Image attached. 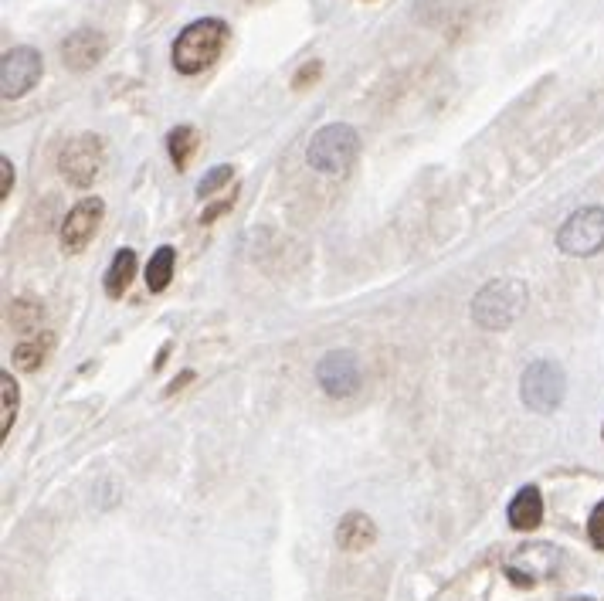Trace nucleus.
Masks as SVG:
<instances>
[{
	"mask_svg": "<svg viewBox=\"0 0 604 601\" xmlns=\"http://www.w3.org/2000/svg\"><path fill=\"white\" fill-rule=\"evenodd\" d=\"M228 38H231L228 21H221V17H197V21H191L177 34L174 48H170L174 68L180 75H201L204 68H211L221 58Z\"/></svg>",
	"mask_w": 604,
	"mask_h": 601,
	"instance_id": "nucleus-1",
	"label": "nucleus"
},
{
	"mask_svg": "<svg viewBox=\"0 0 604 601\" xmlns=\"http://www.w3.org/2000/svg\"><path fill=\"white\" fill-rule=\"evenodd\" d=\"M526 303H530V289L520 279H493L479 289L476 299H472V320H476L479 330L499 333L509 330L516 320L523 316Z\"/></svg>",
	"mask_w": 604,
	"mask_h": 601,
	"instance_id": "nucleus-2",
	"label": "nucleus"
},
{
	"mask_svg": "<svg viewBox=\"0 0 604 601\" xmlns=\"http://www.w3.org/2000/svg\"><path fill=\"white\" fill-rule=\"evenodd\" d=\"M360 157V133L347 123H330L313 133L306 147L309 167L319 174H347Z\"/></svg>",
	"mask_w": 604,
	"mask_h": 601,
	"instance_id": "nucleus-3",
	"label": "nucleus"
},
{
	"mask_svg": "<svg viewBox=\"0 0 604 601\" xmlns=\"http://www.w3.org/2000/svg\"><path fill=\"white\" fill-rule=\"evenodd\" d=\"M102 163H106V143H102V136L82 133V136H72L62 147V153H58V174L72 187L85 191V187L96 184V177L102 174Z\"/></svg>",
	"mask_w": 604,
	"mask_h": 601,
	"instance_id": "nucleus-4",
	"label": "nucleus"
},
{
	"mask_svg": "<svg viewBox=\"0 0 604 601\" xmlns=\"http://www.w3.org/2000/svg\"><path fill=\"white\" fill-rule=\"evenodd\" d=\"M557 248L571 259H591L604 248V208L601 204H588L577 208L571 218L557 231Z\"/></svg>",
	"mask_w": 604,
	"mask_h": 601,
	"instance_id": "nucleus-5",
	"label": "nucleus"
},
{
	"mask_svg": "<svg viewBox=\"0 0 604 601\" xmlns=\"http://www.w3.org/2000/svg\"><path fill=\"white\" fill-rule=\"evenodd\" d=\"M567 394V374L557 360H533L520 377V398L530 411H554Z\"/></svg>",
	"mask_w": 604,
	"mask_h": 601,
	"instance_id": "nucleus-6",
	"label": "nucleus"
},
{
	"mask_svg": "<svg viewBox=\"0 0 604 601\" xmlns=\"http://www.w3.org/2000/svg\"><path fill=\"white\" fill-rule=\"evenodd\" d=\"M45 75V58H41L38 48L31 45H17L11 51H4V62H0V96L7 102L28 96L34 85Z\"/></svg>",
	"mask_w": 604,
	"mask_h": 601,
	"instance_id": "nucleus-7",
	"label": "nucleus"
},
{
	"mask_svg": "<svg viewBox=\"0 0 604 601\" xmlns=\"http://www.w3.org/2000/svg\"><path fill=\"white\" fill-rule=\"evenodd\" d=\"M102 214H106L102 197H82V201L65 214L62 228H58V242H62L65 252L79 255L92 245V238L99 235Z\"/></svg>",
	"mask_w": 604,
	"mask_h": 601,
	"instance_id": "nucleus-8",
	"label": "nucleus"
},
{
	"mask_svg": "<svg viewBox=\"0 0 604 601\" xmlns=\"http://www.w3.org/2000/svg\"><path fill=\"white\" fill-rule=\"evenodd\" d=\"M316 381L330 398H350V394H357L360 381H364L357 354H350V350H333V354H326L316 364Z\"/></svg>",
	"mask_w": 604,
	"mask_h": 601,
	"instance_id": "nucleus-9",
	"label": "nucleus"
},
{
	"mask_svg": "<svg viewBox=\"0 0 604 601\" xmlns=\"http://www.w3.org/2000/svg\"><path fill=\"white\" fill-rule=\"evenodd\" d=\"M109 51V41L96 28H79L62 41V62L72 72H89L96 68Z\"/></svg>",
	"mask_w": 604,
	"mask_h": 601,
	"instance_id": "nucleus-10",
	"label": "nucleus"
},
{
	"mask_svg": "<svg viewBox=\"0 0 604 601\" xmlns=\"http://www.w3.org/2000/svg\"><path fill=\"white\" fill-rule=\"evenodd\" d=\"M374 540H377V527H374V520H370L367 513L353 510L340 523H336V544H340L343 551H350V554L367 551Z\"/></svg>",
	"mask_w": 604,
	"mask_h": 601,
	"instance_id": "nucleus-11",
	"label": "nucleus"
},
{
	"mask_svg": "<svg viewBox=\"0 0 604 601\" xmlns=\"http://www.w3.org/2000/svg\"><path fill=\"white\" fill-rule=\"evenodd\" d=\"M506 520L513 530H533L540 527L543 520V496L537 486H523L520 493L513 496V503H509L506 510Z\"/></svg>",
	"mask_w": 604,
	"mask_h": 601,
	"instance_id": "nucleus-12",
	"label": "nucleus"
},
{
	"mask_svg": "<svg viewBox=\"0 0 604 601\" xmlns=\"http://www.w3.org/2000/svg\"><path fill=\"white\" fill-rule=\"evenodd\" d=\"M197 150H201V133H197L191 123H180L167 133V153H170V160H174L177 170L191 167Z\"/></svg>",
	"mask_w": 604,
	"mask_h": 601,
	"instance_id": "nucleus-13",
	"label": "nucleus"
},
{
	"mask_svg": "<svg viewBox=\"0 0 604 601\" xmlns=\"http://www.w3.org/2000/svg\"><path fill=\"white\" fill-rule=\"evenodd\" d=\"M136 276V252L133 248H119L112 255L109 269H106V296L109 299H123V293L129 289V282Z\"/></svg>",
	"mask_w": 604,
	"mask_h": 601,
	"instance_id": "nucleus-14",
	"label": "nucleus"
},
{
	"mask_svg": "<svg viewBox=\"0 0 604 601\" xmlns=\"http://www.w3.org/2000/svg\"><path fill=\"white\" fill-rule=\"evenodd\" d=\"M48 350H51V337H48V333H31L28 340H21L14 347V354H11L14 357V367H17V371H24V374H34L48 360Z\"/></svg>",
	"mask_w": 604,
	"mask_h": 601,
	"instance_id": "nucleus-15",
	"label": "nucleus"
},
{
	"mask_svg": "<svg viewBox=\"0 0 604 601\" xmlns=\"http://www.w3.org/2000/svg\"><path fill=\"white\" fill-rule=\"evenodd\" d=\"M174 265H177V252L170 245H160L157 252L150 255V262H146V286H150V293H163V289L170 286Z\"/></svg>",
	"mask_w": 604,
	"mask_h": 601,
	"instance_id": "nucleus-16",
	"label": "nucleus"
},
{
	"mask_svg": "<svg viewBox=\"0 0 604 601\" xmlns=\"http://www.w3.org/2000/svg\"><path fill=\"white\" fill-rule=\"evenodd\" d=\"M17 408H21V391H17V381L11 371L0 374V435H11V425L17 418Z\"/></svg>",
	"mask_w": 604,
	"mask_h": 601,
	"instance_id": "nucleus-17",
	"label": "nucleus"
},
{
	"mask_svg": "<svg viewBox=\"0 0 604 601\" xmlns=\"http://www.w3.org/2000/svg\"><path fill=\"white\" fill-rule=\"evenodd\" d=\"M11 320L21 333H38L41 320H45V306L34 303V299H14L11 306Z\"/></svg>",
	"mask_w": 604,
	"mask_h": 601,
	"instance_id": "nucleus-18",
	"label": "nucleus"
},
{
	"mask_svg": "<svg viewBox=\"0 0 604 601\" xmlns=\"http://www.w3.org/2000/svg\"><path fill=\"white\" fill-rule=\"evenodd\" d=\"M231 177H235V167H231V163H218V167L207 170V174L201 177V184H197V197H201V201L214 197V194L221 191V187L231 184Z\"/></svg>",
	"mask_w": 604,
	"mask_h": 601,
	"instance_id": "nucleus-19",
	"label": "nucleus"
},
{
	"mask_svg": "<svg viewBox=\"0 0 604 601\" xmlns=\"http://www.w3.org/2000/svg\"><path fill=\"white\" fill-rule=\"evenodd\" d=\"M319 75H323V62L319 58H309V62H302L296 68V75H292V89H309V85L319 82Z\"/></svg>",
	"mask_w": 604,
	"mask_h": 601,
	"instance_id": "nucleus-20",
	"label": "nucleus"
},
{
	"mask_svg": "<svg viewBox=\"0 0 604 601\" xmlns=\"http://www.w3.org/2000/svg\"><path fill=\"white\" fill-rule=\"evenodd\" d=\"M235 201H238V194L231 191V194H224L221 201H214V204H207V208L201 211V225H214V221L221 218V214H228L231 208H235Z\"/></svg>",
	"mask_w": 604,
	"mask_h": 601,
	"instance_id": "nucleus-21",
	"label": "nucleus"
},
{
	"mask_svg": "<svg viewBox=\"0 0 604 601\" xmlns=\"http://www.w3.org/2000/svg\"><path fill=\"white\" fill-rule=\"evenodd\" d=\"M588 537H591V544L598 547V551H604V500L591 510V517H588Z\"/></svg>",
	"mask_w": 604,
	"mask_h": 601,
	"instance_id": "nucleus-22",
	"label": "nucleus"
},
{
	"mask_svg": "<svg viewBox=\"0 0 604 601\" xmlns=\"http://www.w3.org/2000/svg\"><path fill=\"white\" fill-rule=\"evenodd\" d=\"M11 187H14V163L11 157H0V201H7Z\"/></svg>",
	"mask_w": 604,
	"mask_h": 601,
	"instance_id": "nucleus-23",
	"label": "nucleus"
},
{
	"mask_svg": "<svg viewBox=\"0 0 604 601\" xmlns=\"http://www.w3.org/2000/svg\"><path fill=\"white\" fill-rule=\"evenodd\" d=\"M367 4H374V0H367Z\"/></svg>",
	"mask_w": 604,
	"mask_h": 601,
	"instance_id": "nucleus-24",
	"label": "nucleus"
},
{
	"mask_svg": "<svg viewBox=\"0 0 604 601\" xmlns=\"http://www.w3.org/2000/svg\"><path fill=\"white\" fill-rule=\"evenodd\" d=\"M601 435H604V428H601Z\"/></svg>",
	"mask_w": 604,
	"mask_h": 601,
	"instance_id": "nucleus-25",
	"label": "nucleus"
}]
</instances>
